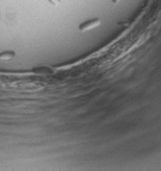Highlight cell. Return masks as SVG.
I'll use <instances>...</instances> for the list:
<instances>
[{
  "instance_id": "6da1fadb",
  "label": "cell",
  "mask_w": 161,
  "mask_h": 171,
  "mask_svg": "<svg viewBox=\"0 0 161 171\" xmlns=\"http://www.w3.org/2000/svg\"><path fill=\"white\" fill-rule=\"evenodd\" d=\"M99 24H100V20H89V22H85V24H80V32H86V31H89V30L94 29L95 27H97Z\"/></svg>"
},
{
  "instance_id": "7a4b0ae2",
  "label": "cell",
  "mask_w": 161,
  "mask_h": 171,
  "mask_svg": "<svg viewBox=\"0 0 161 171\" xmlns=\"http://www.w3.org/2000/svg\"><path fill=\"white\" fill-rule=\"evenodd\" d=\"M13 55H15V54L12 53V52H4V53L0 54V58L10 59V58H12V57H13Z\"/></svg>"
},
{
  "instance_id": "3957f363",
  "label": "cell",
  "mask_w": 161,
  "mask_h": 171,
  "mask_svg": "<svg viewBox=\"0 0 161 171\" xmlns=\"http://www.w3.org/2000/svg\"><path fill=\"white\" fill-rule=\"evenodd\" d=\"M49 1H50V2L52 3V4H58L59 3V1H60V0H49Z\"/></svg>"
},
{
  "instance_id": "277c9868",
  "label": "cell",
  "mask_w": 161,
  "mask_h": 171,
  "mask_svg": "<svg viewBox=\"0 0 161 171\" xmlns=\"http://www.w3.org/2000/svg\"><path fill=\"white\" fill-rule=\"evenodd\" d=\"M113 1H114V2H117V1H118V0H113Z\"/></svg>"
}]
</instances>
